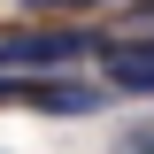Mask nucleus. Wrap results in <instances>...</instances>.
<instances>
[{
    "mask_svg": "<svg viewBox=\"0 0 154 154\" xmlns=\"http://www.w3.org/2000/svg\"><path fill=\"white\" fill-rule=\"evenodd\" d=\"M116 154H154V123H139V131H123V139H116Z\"/></svg>",
    "mask_w": 154,
    "mask_h": 154,
    "instance_id": "7ed1b4c3",
    "label": "nucleus"
},
{
    "mask_svg": "<svg viewBox=\"0 0 154 154\" xmlns=\"http://www.w3.org/2000/svg\"><path fill=\"white\" fill-rule=\"evenodd\" d=\"M23 8H108V0H23Z\"/></svg>",
    "mask_w": 154,
    "mask_h": 154,
    "instance_id": "20e7f679",
    "label": "nucleus"
},
{
    "mask_svg": "<svg viewBox=\"0 0 154 154\" xmlns=\"http://www.w3.org/2000/svg\"><path fill=\"white\" fill-rule=\"evenodd\" d=\"M23 100L46 108V116H93L100 85H85V77H23Z\"/></svg>",
    "mask_w": 154,
    "mask_h": 154,
    "instance_id": "f03ea898",
    "label": "nucleus"
},
{
    "mask_svg": "<svg viewBox=\"0 0 154 154\" xmlns=\"http://www.w3.org/2000/svg\"><path fill=\"white\" fill-rule=\"evenodd\" d=\"M100 69H108V93L154 100V31L146 38H108L100 46Z\"/></svg>",
    "mask_w": 154,
    "mask_h": 154,
    "instance_id": "f257e3e1",
    "label": "nucleus"
},
{
    "mask_svg": "<svg viewBox=\"0 0 154 154\" xmlns=\"http://www.w3.org/2000/svg\"><path fill=\"white\" fill-rule=\"evenodd\" d=\"M139 16H146V23H154V0H139Z\"/></svg>",
    "mask_w": 154,
    "mask_h": 154,
    "instance_id": "39448f33",
    "label": "nucleus"
}]
</instances>
